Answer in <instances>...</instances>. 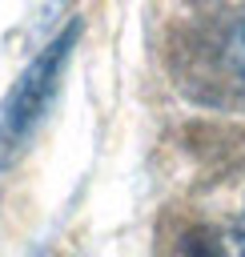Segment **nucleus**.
Masks as SVG:
<instances>
[{
    "instance_id": "nucleus-3",
    "label": "nucleus",
    "mask_w": 245,
    "mask_h": 257,
    "mask_svg": "<svg viewBox=\"0 0 245 257\" xmlns=\"http://www.w3.org/2000/svg\"><path fill=\"white\" fill-rule=\"evenodd\" d=\"M209 257H245V209L221 237H213V253Z\"/></svg>"
},
{
    "instance_id": "nucleus-1",
    "label": "nucleus",
    "mask_w": 245,
    "mask_h": 257,
    "mask_svg": "<svg viewBox=\"0 0 245 257\" xmlns=\"http://www.w3.org/2000/svg\"><path fill=\"white\" fill-rule=\"evenodd\" d=\"M76 32H80V20H72L64 32H56L24 68L20 76L8 84V92L0 96V173L12 169L20 161V153L32 145L40 120L48 116L56 92H60V80H64V68H68V56L76 48Z\"/></svg>"
},
{
    "instance_id": "nucleus-2",
    "label": "nucleus",
    "mask_w": 245,
    "mask_h": 257,
    "mask_svg": "<svg viewBox=\"0 0 245 257\" xmlns=\"http://www.w3.org/2000/svg\"><path fill=\"white\" fill-rule=\"evenodd\" d=\"M201 60H197V92L213 100H237L245 96V4L221 8L205 16L201 24Z\"/></svg>"
}]
</instances>
